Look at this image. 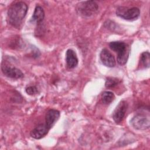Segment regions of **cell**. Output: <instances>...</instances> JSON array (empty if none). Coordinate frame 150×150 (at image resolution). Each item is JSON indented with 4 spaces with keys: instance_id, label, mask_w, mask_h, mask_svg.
<instances>
[{
    "instance_id": "obj_1",
    "label": "cell",
    "mask_w": 150,
    "mask_h": 150,
    "mask_svg": "<svg viewBox=\"0 0 150 150\" xmlns=\"http://www.w3.org/2000/svg\"><path fill=\"white\" fill-rule=\"evenodd\" d=\"M28 5L23 2H17L12 4L8 11L9 23L15 28H19L28 12Z\"/></svg>"
},
{
    "instance_id": "obj_2",
    "label": "cell",
    "mask_w": 150,
    "mask_h": 150,
    "mask_svg": "<svg viewBox=\"0 0 150 150\" xmlns=\"http://www.w3.org/2000/svg\"><path fill=\"white\" fill-rule=\"evenodd\" d=\"M110 47L117 53V62L119 64L124 65L128 59L129 48L125 42L121 41H114L109 43Z\"/></svg>"
},
{
    "instance_id": "obj_3",
    "label": "cell",
    "mask_w": 150,
    "mask_h": 150,
    "mask_svg": "<svg viewBox=\"0 0 150 150\" xmlns=\"http://www.w3.org/2000/svg\"><path fill=\"white\" fill-rule=\"evenodd\" d=\"M98 9V4L95 1H87L79 3L77 7V11L83 16H90L95 13Z\"/></svg>"
},
{
    "instance_id": "obj_4",
    "label": "cell",
    "mask_w": 150,
    "mask_h": 150,
    "mask_svg": "<svg viewBox=\"0 0 150 150\" xmlns=\"http://www.w3.org/2000/svg\"><path fill=\"white\" fill-rule=\"evenodd\" d=\"M131 124L133 128L138 130H145L150 127L149 115L139 114L135 115L131 120Z\"/></svg>"
},
{
    "instance_id": "obj_5",
    "label": "cell",
    "mask_w": 150,
    "mask_h": 150,
    "mask_svg": "<svg viewBox=\"0 0 150 150\" xmlns=\"http://www.w3.org/2000/svg\"><path fill=\"white\" fill-rule=\"evenodd\" d=\"M116 14L120 18L125 20H134L138 18L140 14L139 8L132 7L127 8L125 7H120L117 9Z\"/></svg>"
},
{
    "instance_id": "obj_6",
    "label": "cell",
    "mask_w": 150,
    "mask_h": 150,
    "mask_svg": "<svg viewBox=\"0 0 150 150\" xmlns=\"http://www.w3.org/2000/svg\"><path fill=\"white\" fill-rule=\"evenodd\" d=\"M1 70L5 76L9 78L18 79L24 76L23 73L20 69L5 63L2 64Z\"/></svg>"
},
{
    "instance_id": "obj_7",
    "label": "cell",
    "mask_w": 150,
    "mask_h": 150,
    "mask_svg": "<svg viewBox=\"0 0 150 150\" xmlns=\"http://www.w3.org/2000/svg\"><path fill=\"white\" fill-rule=\"evenodd\" d=\"M127 107V103L124 100L121 101L117 106L112 114V118L116 123H120L123 120Z\"/></svg>"
},
{
    "instance_id": "obj_8",
    "label": "cell",
    "mask_w": 150,
    "mask_h": 150,
    "mask_svg": "<svg viewBox=\"0 0 150 150\" xmlns=\"http://www.w3.org/2000/svg\"><path fill=\"white\" fill-rule=\"evenodd\" d=\"M100 59L101 63L108 67H113L115 66V60L113 55L107 49H102L100 53Z\"/></svg>"
},
{
    "instance_id": "obj_9",
    "label": "cell",
    "mask_w": 150,
    "mask_h": 150,
    "mask_svg": "<svg viewBox=\"0 0 150 150\" xmlns=\"http://www.w3.org/2000/svg\"><path fill=\"white\" fill-rule=\"evenodd\" d=\"M60 112L55 109L48 110L45 115V125L50 129L56 123L60 117Z\"/></svg>"
},
{
    "instance_id": "obj_10",
    "label": "cell",
    "mask_w": 150,
    "mask_h": 150,
    "mask_svg": "<svg viewBox=\"0 0 150 150\" xmlns=\"http://www.w3.org/2000/svg\"><path fill=\"white\" fill-rule=\"evenodd\" d=\"M49 130L45 124H40L30 131V135L32 138L39 139L46 136Z\"/></svg>"
},
{
    "instance_id": "obj_11",
    "label": "cell",
    "mask_w": 150,
    "mask_h": 150,
    "mask_svg": "<svg viewBox=\"0 0 150 150\" xmlns=\"http://www.w3.org/2000/svg\"><path fill=\"white\" fill-rule=\"evenodd\" d=\"M66 62L69 69H73L78 64V58L76 53L72 49L67 50L66 53Z\"/></svg>"
},
{
    "instance_id": "obj_12",
    "label": "cell",
    "mask_w": 150,
    "mask_h": 150,
    "mask_svg": "<svg viewBox=\"0 0 150 150\" xmlns=\"http://www.w3.org/2000/svg\"><path fill=\"white\" fill-rule=\"evenodd\" d=\"M45 18V12L40 6H36L32 16V20L36 22L38 24H40Z\"/></svg>"
},
{
    "instance_id": "obj_13",
    "label": "cell",
    "mask_w": 150,
    "mask_h": 150,
    "mask_svg": "<svg viewBox=\"0 0 150 150\" xmlns=\"http://www.w3.org/2000/svg\"><path fill=\"white\" fill-rule=\"evenodd\" d=\"M115 98V96L114 93L110 91H105L103 92L101 96V100L104 104H110Z\"/></svg>"
},
{
    "instance_id": "obj_14",
    "label": "cell",
    "mask_w": 150,
    "mask_h": 150,
    "mask_svg": "<svg viewBox=\"0 0 150 150\" xmlns=\"http://www.w3.org/2000/svg\"><path fill=\"white\" fill-rule=\"evenodd\" d=\"M142 66L145 68H148L150 66V54L148 52H143L140 57Z\"/></svg>"
},
{
    "instance_id": "obj_15",
    "label": "cell",
    "mask_w": 150,
    "mask_h": 150,
    "mask_svg": "<svg viewBox=\"0 0 150 150\" xmlns=\"http://www.w3.org/2000/svg\"><path fill=\"white\" fill-rule=\"evenodd\" d=\"M120 83V80L114 77H108L105 81V86L107 88H112L117 86Z\"/></svg>"
},
{
    "instance_id": "obj_16",
    "label": "cell",
    "mask_w": 150,
    "mask_h": 150,
    "mask_svg": "<svg viewBox=\"0 0 150 150\" xmlns=\"http://www.w3.org/2000/svg\"><path fill=\"white\" fill-rule=\"evenodd\" d=\"M25 91L28 94L30 95V96L35 95V94H37V93H38L37 88L35 86H33L27 87L25 89Z\"/></svg>"
}]
</instances>
